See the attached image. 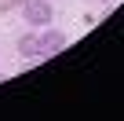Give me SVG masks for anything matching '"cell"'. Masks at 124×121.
<instances>
[{"label":"cell","instance_id":"1","mask_svg":"<svg viewBox=\"0 0 124 121\" xmlns=\"http://www.w3.org/2000/svg\"><path fill=\"white\" fill-rule=\"evenodd\" d=\"M37 37H40V59H44V55H58V51H66V44H70V37L62 33V29H55L51 22H47V29L37 33Z\"/></svg>","mask_w":124,"mask_h":121},{"label":"cell","instance_id":"2","mask_svg":"<svg viewBox=\"0 0 124 121\" xmlns=\"http://www.w3.org/2000/svg\"><path fill=\"white\" fill-rule=\"evenodd\" d=\"M22 15H26V26H47L51 22V4L47 0H26Z\"/></svg>","mask_w":124,"mask_h":121},{"label":"cell","instance_id":"3","mask_svg":"<svg viewBox=\"0 0 124 121\" xmlns=\"http://www.w3.org/2000/svg\"><path fill=\"white\" fill-rule=\"evenodd\" d=\"M15 48H18L22 59H40V37H37V33H22Z\"/></svg>","mask_w":124,"mask_h":121},{"label":"cell","instance_id":"4","mask_svg":"<svg viewBox=\"0 0 124 121\" xmlns=\"http://www.w3.org/2000/svg\"><path fill=\"white\" fill-rule=\"evenodd\" d=\"M22 4H26V0H0V15H8V11H15Z\"/></svg>","mask_w":124,"mask_h":121},{"label":"cell","instance_id":"5","mask_svg":"<svg viewBox=\"0 0 124 121\" xmlns=\"http://www.w3.org/2000/svg\"><path fill=\"white\" fill-rule=\"evenodd\" d=\"M4 81H8V77H4V74H0V84H4Z\"/></svg>","mask_w":124,"mask_h":121},{"label":"cell","instance_id":"6","mask_svg":"<svg viewBox=\"0 0 124 121\" xmlns=\"http://www.w3.org/2000/svg\"><path fill=\"white\" fill-rule=\"evenodd\" d=\"M99 4H109V0H99Z\"/></svg>","mask_w":124,"mask_h":121}]
</instances>
